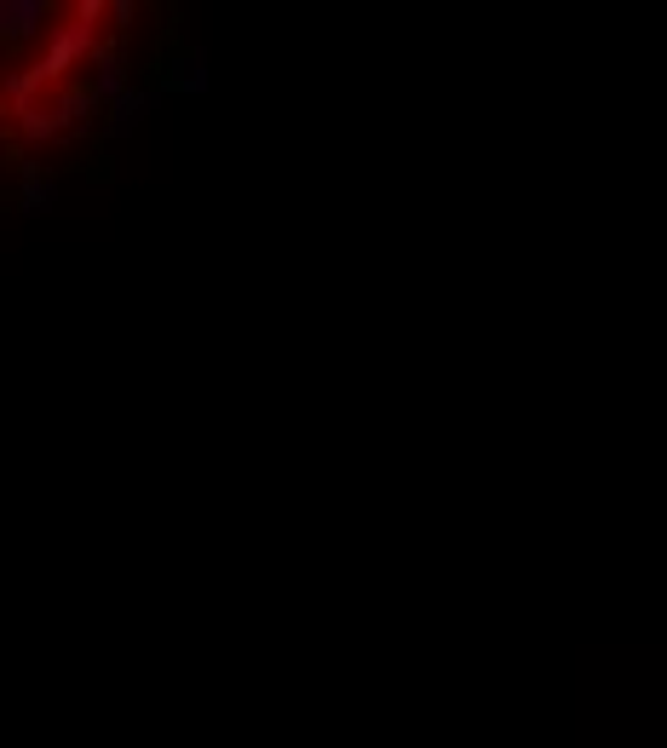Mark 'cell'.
Instances as JSON below:
<instances>
[{
    "label": "cell",
    "mask_w": 667,
    "mask_h": 748,
    "mask_svg": "<svg viewBox=\"0 0 667 748\" xmlns=\"http://www.w3.org/2000/svg\"><path fill=\"white\" fill-rule=\"evenodd\" d=\"M173 87H179V93H207V87H213V75H207V58H202V52L179 58V75H173Z\"/></svg>",
    "instance_id": "1"
},
{
    "label": "cell",
    "mask_w": 667,
    "mask_h": 748,
    "mask_svg": "<svg viewBox=\"0 0 667 748\" xmlns=\"http://www.w3.org/2000/svg\"><path fill=\"white\" fill-rule=\"evenodd\" d=\"M144 110H150V98H115V133H127V127H138V116H144Z\"/></svg>",
    "instance_id": "2"
}]
</instances>
